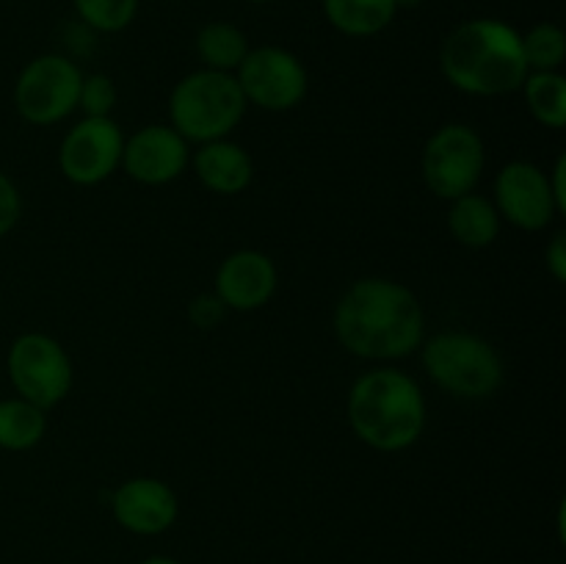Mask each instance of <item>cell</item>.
Listing matches in <instances>:
<instances>
[{
	"label": "cell",
	"instance_id": "obj_29",
	"mask_svg": "<svg viewBox=\"0 0 566 564\" xmlns=\"http://www.w3.org/2000/svg\"><path fill=\"white\" fill-rule=\"evenodd\" d=\"M249 3H265V0H249Z\"/></svg>",
	"mask_w": 566,
	"mask_h": 564
},
{
	"label": "cell",
	"instance_id": "obj_13",
	"mask_svg": "<svg viewBox=\"0 0 566 564\" xmlns=\"http://www.w3.org/2000/svg\"><path fill=\"white\" fill-rule=\"evenodd\" d=\"M111 514L116 525L136 536H158L180 518L177 492L155 476H133L111 492Z\"/></svg>",
	"mask_w": 566,
	"mask_h": 564
},
{
	"label": "cell",
	"instance_id": "obj_19",
	"mask_svg": "<svg viewBox=\"0 0 566 564\" xmlns=\"http://www.w3.org/2000/svg\"><path fill=\"white\" fill-rule=\"evenodd\" d=\"M249 50L252 48H249L247 33L238 25H232V22H208L197 33V55L205 64V70L235 75V70L247 59Z\"/></svg>",
	"mask_w": 566,
	"mask_h": 564
},
{
	"label": "cell",
	"instance_id": "obj_24",
	"mask_svg": "<svg viewBox=\"0 0 566 564\" xmlns=\"http://www.w3.org/2000/svg\"><path fill=\"white\" fill-rule=\"evenodd\" d=\"M227 313H230V310L221 304V299L216 296L213 291L199 293V296H193L191 304H188V318H191V324L199 326V330H213V326H219L221 321H224Z\"/></svg>",
	"mask_w": 566,
	"mask_h": 564
},
{
	"label": "cell",
	"instance_id": "obj_18",
	"mask_svg": "<svg viewBox=\"0 0 566 564\" xmlns=\"http://www.w3.org/2000/svg\"><path fill=\"white\" fill-rule=\"evenodd\" d=\"M48 435V412L20 396L0 398V451L25 453Z\"/></svg>",
	"mask_w": 566,
	"mask_h": 564
},
{
	"label": "cell",
	"instance_id": "obj_21",
	"mask_svg": "<svg viewBox=\"0 0 566 564\" xmlns=\"http://www.w3.org/2000/svg\"><path fill=\"white\" fill-rule=\"evenodd\" d=\"M525 64L531 72H562L566 36L556 22H539L523 36Z\"/></svg>",
	"mask_w": 566,
	"mask_h": 564
},
{
	"label": "cell",
	"instance_id": "obj_26",
	"mask_svg": "<svg viewBox=\"0 0 566 564\" xmlns=\"http://www.w3.org/2000/svg\"><path fill=\"white\" fill-rule=\"evenodd\" d=\"M545 265L547 274L556 282H566V232L558 230L545 247Z\"/></svg>",
	"mask_w": 566,
	"mask_h": 564
},
{
	"label": "cell",
	"instance_id": "obj_22",
	"mask_svg": "<svg viewBox=\"0 0 566 564\" xmlns=\"http://www.w3.org/2000/svg\"><path fill=\"white\" fill-rule=\"evenodd\" d=\"M77 17L97 33H119L133 22L138 0H72Z\"/></svg>",
	"mask_w": 566,
	"mask_h": 564
},
{
	"label": "cell",
	"instance_id": "obj_6",
	"mask_svg": "<svg viewBox=\"0 0 566 564\" xmlns=\"http://www.w3.org/2000/svg\"><path fill=\"white\" fill-rule=\"evenodd\" d=\"M6 370L14 393L44 412L59 407L75 385L72 357L48 332H22L11 341Z\"/></svg>",
	"mask_w": 566,
	"mask_h": 564
},
{
	"label": "cell",
	"instance_id": "obj_17",
	"mask_svg": "<svg viewBox=\"0 0 566 564\" xmlns=\"http://www.w3.org/2000/svg\"><path fill=\"white\" fill-rule=\"evenodd\" d=\"M324 14L346 36L365 39L396 20L398 0H324Z\"/></svg>",
	"mask_w": 566,
	"mask_h": 564
},
{
	"label": "cell",
	"instance_id": "obj_5",
	"mask_svg": "<svg viewBox=\"0 0 566 564\" xmlns=\"http://www.w3.org/2000/svg\"><path fill=\"white\" fill-rule=\"evenodd\" d=\"M249 103L235 75L216 70H197L180 77L169 94V125L188 144H208L230 138L247 116Z\"/></svg>",
	"mask_w": 566,
	"mask_h": 564
},
{
	"label": "cell",
	"instance_id": "obj_12",
	"mask_svg": "<svg viewBox=\"0 0 566 564\" xmlns=\"http://www.w3.org/2000/svg\"><path fill=\"white\" fill-rule=\"evenodd\" d=\"M191 166V144L171 125H147L125 138L122 166L142 186H169Z\"/></svg>",
	"mask_w": 566,
	"mask_h": 564
},
{
	"label": "cell",
	"instance_id": "obj_4",
	"mask_svg": "<svg viewBox=\"0 0 566 564\" xmlns=\"http://www.w3.org/2000/svg\"><path fill=\"white\" fill-rule=\"evenodd\" d=\"M420 363L440 390L464 401H484L501 390L506 370L486 337L464 330H442L420 343Z\"/></svg>",
	"mask_w": 566,
	"mask_h": 564
},
{
	"label": "cell",
	"instance_id": "obj_1",
	"mask_svg": "<svg viewBox=\"0 0 566 564\" xmlns=\"http://www.w3.org/2000/svg\"><path fill=\"white\" fill-rule=\"evenodd\" d=\"M332 326L348 354L370 363H396L426 341L418 293L390 276H363L337 299Z\"/></svg>",
	"mask_w": 566,
	"mask_h": 564
},
{
	"label": "cell",
	"instance_id": "obj_11",
	"mask_svg": "<svg viewBox=\"0 0 566 564\" xmlns=\"http://www.w3.org/2000/svg\"><path fill=\"white\" fill-rule=\"evenodd\" d=\"M492 202L503 221L523 232H539L556 221L558 205L553 199L547 171L534 160H509L495 177Z\"/></svg>",
	"mask_w": 566,
	"mask_h": 564
},
{
	"label": "cell",
	"instance_id": "obj_2",
	"mask_svg": "<svg viewBox=\"0 0 566 564\" xmlns=\"http://www.w3.org/2000/svg\"><path fill=\"white\" fill-rule=\"evenodd\" d=\"M446 81L470 97H503L523 88L528 64L523 36L509 22L479 17L453 28L440 50Z\"/></svg>",
	"mask_w": 566,
	"mask_h": 564
},
{
	"label": "cell",
	"instance_id": "obj_3",
	"mask_svg": "<svg viewBox=\"0 0 566 564\" xmlns=\"http://www.w3.org/2000/svg\"><path fill=\"white\" fill-rule=\"evenodd\" d=\"M346 415L359 442L379 453H398L423 437L429 407L423 387L412 374L392 365H376L354 379Z\"/></svg>",
	"mask_w": 566,
	"mask_h": 564
},
{
	"label": "cell",
	"instance_id": "obj_7",
	"mask_svg": "<svg viewBox=\"0 0 566 564\" xmlns=\"http://www.w3.org/2000/svg\"><path fill=\"white\" fill-rule=\"evenodd\" d=\"M486 169V147L479 130L464 122H448L437 127L423 144L420 171L434 197L453 202L475 191Z\"/></svg>",
	"mask_w": 566,
	"mask_h": 564
},
{
	"label": "cell",
	"instance_id": "obj_23",
	"mask_svg": "<svg viewBox=\"0 0 566 564\" xmlns=\"http://www.w3.org/2000/svg\"><path fill=\"white\" fill-rule=\"evenodd\" d=\"M116 83L108 75H83L81 83V97H77V111L83 116H111L116 108Z\"/></svg>",
	"mask_w": 566,
	"mask_h": 564
},
{
	"label": "cell",
	"instance_id": "obj_9",
	"mask_svg": "<svg viewBox=\"0 0 566 564\" xmlns=\"http://www.w3.org/2000/svg\"><path fill=\"white\" fill-rule=\"evenodd\" d=\"M235 81L249 105H258L260 111L271 114L298 108L310 88L307 66L302 64V59L276 44L249 50L235 70Z\"/></svg>",
	"mask_w": 566,
	"mask_h": 564
},
{
	"label": "cell",
	"instance_id": "obj_28",
	"mask_svg": "<svg viewBox=\"0 0 566 564\" xmlns=\"http://www.w3.org/2000/svg\"><path fill=\"white\" fill-rule=\"evenodd\" d=\"M138 564H182V562H180V558L160 556V553H158V556H147V558H144V562H138Z\"/></svg>",
	"mask_w": 566,
	"mask_h": 564
},
{
	"label": "cell",
	"instance_id": "obj_10",
	"mask_svg": "<svg viewBox=\"0 0 566 564\" xmlns=\"http://www.w3.org/2000/svg\"><path fill=\"white\" fill-rule=\"evenodd\" d=\"M122 147H125V133L116 125L114 116H83L61 138V175L72 186H99L119 171Z\"/></svg>",
	"mask_w": 566,
	"mask_h": 564
},
{
	"label": "cell",
	"instance_id": "obj_14",
	"mask_svg": "<svg viewBox=\"0 0 566 564\" xmlns=\"http://www.w3.org/2000/svg\"><path fill=\"white\" fill-rule=\"evenodd\" d=\"M280 288L276 263L260 249H238L230 252L216 269L213 293L227 310L254 313L274 299Z\"/></svg>",
	"mask_w": 566,
	"mask_h": 564
},
{
	"label": "cell",
	"instance_id": "obj_8",
	"mask_svg": "<svg viewBox=\"0 0 566 564\" xmlns=\"http://www.w3.org/2000/svg\"><path fill=\"white\" fill-rule=\"evenodd\" d=\"M83 72L72 59L44 53L28 61L14 81V111L33 127H50L77 111Z\"/></svg>",
	"mask_w": 566,
	"mask_h": 564
},
{
	"label": "cell",
	"instance_id": "obj_16",
	"mask_svg": "<svg viewBox=\"0 0 566 564\" xmlns=\"http://www.w3.org/2000/svg\"><path fill=\"white\" fill-rule=\"evenodd\" d=\"M503 219L495 202L484 194H464L448 208V232L468 249H486L501 238Z\"/></svg>",
	"mask_w": 566,
	"mask_h": 564
},
{
	"label": "cell",
	"instance_id": "obj_15",
	"mask_svg": "<svg viewBox=\"0 0 566 564\" xmlns=\"http://www.w3.org/2000/svg\"><path fill=\"white\" fill-rule=\"evenodd\" d=\"M191 169L197 180L219 197L243 194L254 180V160L238 142L219 138V142L199 144L191 153Z\"/></svg>",
	"mask_w": 566,
	"mask_h": 564
},
{
	"label": "cell",
	"instance_id": "obj_20",
	"mask_svg": "<svg viewBox=\"0 0 566 564\" xmlns=\"http://www.w3.org/2000/svg\"><path fill=\"white\" fill-rule=\"evenodd\" d=\"M523 97L531 116L551 130L566 125V77L562 72H528L523 83Z\"/></svg>",
	"mask_w": 566,
	"mask_h": 564
},
{
	"label": "cell",
	"instance_id": "obj_25",
	"mask_svg": "<svg viewBox=\"0 0 566 564\" xmlns=\"http://www.w3.org/2000/svg\"><path fill=\"white\" fill-rule=\"evenodd\" d=\"M20 216H22L20 188L14 186V180H11L6 171H0V238H6L11 230H14Z\"/></svg>",
	"mask_w": 566,
	"mask_h": 564
},
{
	"label": "cell",
	"instance_id": "obj_27",
	"mask_svg": "<svg viewBox=\"0 0 566 564\" xmlns=\"http://www.w3.org/2000/svg\"><path fill=\"white\" fill-rule=\"evenodd\" d=\"M547 182H551V191L558 205V213H566V155H558L553 169L547 171Z\"/></svg>",
	"mask_w": 566,
	"mask_h": 564
}]
</instances>
